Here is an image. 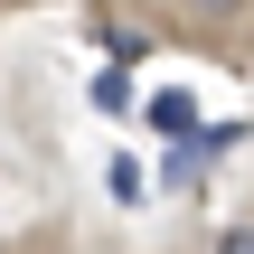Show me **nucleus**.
Instances as JSON below:
<instances>
[{"label": "nucleus", "mask_w": 254, "mask_h": 254, "mask_svg": "<svg viewBox=\"0 0 254 254\" xmlns=\"http://www.w3.org/2000/svg\"><path fill=\"white\" fill-rule=\"evenodd\" d=\"M245 0H189V19H236Z\"/></svg>", "instance_id": "obj_1"}, {"label": "nucleus", "mask_w": 254, "mask_h": 254, "mask_svg": "<svg viewBox=\"0 0 254 254\" xmlns=\"http://www.w3.org/2000/svg\"><path fill=\"white\" fill-rule=\"evenodd\" d=\"M217 254H254V226H236V236H226V245H217Z\"/></svg>", "instance_id": "obj_2"}]
</instances>
